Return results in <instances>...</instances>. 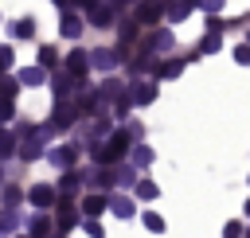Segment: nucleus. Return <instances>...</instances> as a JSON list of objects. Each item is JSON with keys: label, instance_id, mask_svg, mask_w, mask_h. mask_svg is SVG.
<instances>
[{"label": "nucleus", "instance_id": "nucleus-31", "mask_svg": "<svg viewBox=\"0 0 250 238\" xmlns=\"http://www.w3.org/2000/svg\"><path fill=\"white\" fill-rule=\"evenodd\" d=\"M234 62H238V66H250V43H242V47L234 51Z\"/></svg>", "mask_w": 250, "mask_h": 238}, {"label": "nucleus", "instance_id": "nucleus-18", "mask_svg": "<svg viewBox=\"0 0 250 238\" xmlns=\"http://www.w3.org/2000/svg\"><path fill=\"white\" fill-rule=\"evenodd\" d=\"M12 35H16V39H31V35H35V20H16V23H12Z\"/></svg>", "mask_w": 250, "mask_h": 238}, {"label": "nucleus", "instance_id": "nucleus-19", "mask_svg": "<svg viewBox=\"0 0 250 238\" xmlns=\"http://www.w3.org/2000/svg\"><path fill=\"white\" fill-rule=\"evenodd\" d=\"M105 207H109V199H102V195H90V199L82 203V211H86V215H94V218H98Z\"/></svg>", "mask_w": 250, "mask_h": 238}, {"label": "nucleus", "instance_id": "nucleus-24", "mask_svg": "<svg viewBox=\"0 0 250 238\" xmlns=\"http://www.w3.org/2000/svg\"><path fill=\"white\" fill-rule=\"evenodd\" d=\"M137 199H156V183L152 179H137Z\"/></svg>", "mask_w": 250, "mask_h": 238}, {"label": "nucleus", "instance_id": "nucleus-28", "mask_svg": "<svg viewBox=\"0 0 250 238\" xmlns=\"http://www.w3.org/2000/svg\"><path fill=\"white\" fill-rule=\"evenodd\" d=\"M141 218H145V226H148V230H156V234H160V230H164V218H160V215H156V211H145V215H141Z\"/></svg>", "mask_w": 250, "mask_h": 238}, {"label": "nucleus", "instance_id": "nucleus-38", "mask_svg": "<svg viewBox=\"0 0 250 238\" xmlns=\"http://www.w3.org/2000/svg\"><path fill=\"white\" fill-rule=\"evenodd\" d=\"M223 234H227V238H242V222H227Z\"/></svg>", "mask_w": 250, "mask_h": 238}, {"label": "nucleus", "instance_id": "nucleus-33", "mask_svg": "<svg viewBox=\"0 0 250 238\" xmlns=\"http://www.w3.org/2000/svg\"><path fill=\"white\" fill-rule=\"evenodd\" d=\"M86 234H90V238H105V230L98 226V218H86Z\"/></svg>", "mask_w": 250, "mask_h": 238}, {"label": "nucleus", "instance_id": "nucleus-12", "mask_svg": "<svg viewBox=\"0 0 250 238\" xmlns=\"http://www.w3.org/2000/svg\"><path fill=\"white\" fill-rule=\"evenodd\" d=\"M109 211L117 215V218H133L137 211H133V199L129 195H109Z\"/></svg>", "mask_w": 250, "mask_h": 238}, {"label": "nucleus", "instance_id": "nucleus-30", "mask_svg": "<svg viewBox=\"0 0 250 238\" xmlns=\"http://www.w3.org/2000/svg\"><path fill=\"white\" fill-rule=\"evenodd\" d=\"M55 62H59L55 47H43V51H39V66H55Z\"/></svg>", "mask_w": 250, "mask_h": 238}, {"label": "nucleus", "instance_id": "nucleus-37", "mask_svg": "<svg viewBox=\"0 0 250 238\" xmlns=\"http://www.w3.org/2000/svg\"><path fill=\"white\" fill-rule=\"evenodd\" d=\"M4 203H8V207L20 203V187H4Z\"/></svg>", "mask_w": 250, "mask_h": 238}, {"label": "nucleus", "instance_id": "nucleus-23", "mask_svg": "<svg viewBox=\"0 0 250 238\" xmlns=\"http://www.w3.org/2000/svg\"><path fill=\"white\" fill-rule=\"evenodd\" d=\"M148 160H152V148L137 144V148H133V168H148Z\"/></svg>", "mask_w": 250, "mask_h": 238}, {"label": "nucleus", "instance_id": "nucleus-17", "mask_svg": "<svg viewBox=\"0 0 250 238\" xmlns=\"http://www.w3.org/2000/svg\"><path fill=\"white\" fill-rule=\"evenodd\" d=\"M43 78H47L43 66H23V70H20V82H23V86H39Z\"/></svg>", "mask_w": 250, "mask_h": 238}, {"label": "nucleus", "instance_id": "nucleus-39", "mask_svg": "<svg viewBox=\"0 0 250 238\" xmlns=\"http://www.w3.org/2000/svg\"><path fill=\"white\" fill-rule=\"evenodd\" d=\"M199 8H203V12H211V16H215V12H219V8H223V0H199Z\"/></svg>", "mask_w": 250, "mask_h": 238}, {"label": "nucleus", "instance_id": "nucleus-13", "mask_svg": "<svg viewBox=\"0 0 250 238\" xmlns=\"http://www.w3.org/2000/svg\"><path fill=\"white\" fill-rule=\"evenodd\" d=\"M74 222H78V215H74V211L66 207V199H62V203H59V222H55V230H59V234H66Z\"/></svg>", "mask_w": 250, "mask_h": 238}, {"label": "nucleus", "instance_id": "nucleus-25", "mask_svg": "<svg viewBox=\"0 0 250 238\" xmlns=\"http://www.w3.org/2000/svg\"><path fill=\"white\" fill-rule=\"evenodd\" d=\"M148 66H152V62H148V55H137V59H133V62H129V74H133V78H137V74H145V70H148Z\"/></svg>", "mask_w": 250, "mask_h": 238}, {"label": "nucleus", "instance_id": "nucleus-26", "mask_svg": "<svg viewBox=\"0 0 250 238\" xmlns=\"http://www.w3.org/2000/svg\"><path fill=\"white\" fill-rule=\"evenodd\" d=\"M180 70H184V62H180V59H172V62H164V66H160L156 74H160V78H176Z\"/></svg>", "mask_w": 250, "mask_h": 238}, {"label": "nucleus", "instance_id": "nucleus-14", "mask_svg": "<svg viewBox=\"0 0 250 238\" xmlns=\"http://www.w3.org/2000/svg\"><path fill=\"white\" fill-rule=\"evenodd\" d=\"M191 8H199V0H168V20H184Z\"/></svg>", "mask_w": 250, "mask_h": 238}, {"label": "nucleus", "instance_id": "nucleus-42", "mask_svg": "<svg viewBox=\"0 0 250 238\" xmlns=\"http://www.w3.org/2000/svg\"><path fill=\"white\" fill-rule=\"evenodd\" d=\"M246 39H250V31H246Z\"/></svg>", "mask_w": 250, "mask_h": 238}, {"label": "nucleus", "instance_id": "nucleus-20", "mask_svg": "<svg viewBox=\"0 0 250 238\" xmlns=\"http://www.w3.org/2000/svg\"><path fill=\"white\" fill-rule=\"evenodd\" d=\"M137 27H141L137 20H129V23H121V55H125V47H129V43L137 39Z\"/></svg>", "mask_w": 250, "mask_h": 238}, {"label": "nucleus", "instance_id": "nucleus-35", "mask_svg": "<svg viewBox=\"0 0 250 238\" xmlns=\"http://www.w3.org/2000/svg\"><path fill=\"white\" fill-rule=\"evenodd\" d=\"M94 137H109V117H98V125H94Z\"/></svg>", "mask_w": 250, "mask_h": 238}, {"label": "nucleus", "instance_id": "nucleus-1", "mask_svg": "<svg viewBox=\"0 0 250 238\" xmlns=\"http://www.w3.org/2000/svg\"><path fill=\"white\" fill-rule=\"evenodd\" d=\"M51 137V125H43V129H27L23 133V144H20V156L23 160H35V156H43V140Z\"/></svg>", "mask_w": 250, "mask_h": 238}, {"label": "nucleus", "instance_id": "nucleus-32", "mask_svg": "<svg viewBox=\"0 0 250 238\" xmlns=\"http://www.w3.org/2000/svg\"><path fill=\"white\" fill-rule=\"evenodd\" d=\"M12 113H16L12 98H0V121H12Z\"/></svg>", "mask_w": 250, "mask_h": 238}, {"label": "nucleus", "instance_id": "nucleus-2", "mask_svg": "<svg viewBox=\"0 0 250 238\" xmlns=\"http://www.w3.org/2000/svg\"><path fill=\"white\" fill-rule=\"evenodd\" d=\"M160 16H168V4H164V0H141L133 20H137V23H156Z\"/></svg>", "mask_w": 250, "mask_h": 238}, {"label": "nucleus", "instance_id": "nucleus-21", "mask_svg": "<svg viewBox=\"0 0 250 238\" xmlns=\"http://www.w3.org/2000/svg\"><path fill=\"white\" fill-rule=\"evenodd\" d=\"M47 230H51V222H47V218H43V215H35V218H31V222H27V234H31V238H43V234H47Z\"/></svg>", "mask_w": 250, "mask_h": 238}, {"label": "nucleus", "instance_id": "nucleus-36", "mask_svg": "<svg viewBox=\"0 0 250 238\" xmlns=\"http://www.w3.org/2000/svg\"><path fill=\"white\" fill-rule=\"evenodd\" d=\"M0 98H16V82H12V78L0 82Z\"/></svg>", "mask_w": 250, "mask_h": 238}, {"label": "nucleus", "instance_id": "nucleus-8", "mask_svg": "<svg viewBox=\"0 0 250 238\" xmlns=\"http://www.w3.org/2000/svg\"><path fill=\"white\" fill-rule=\"evenodd\" d=\"M172 43H176V39H172V31H168V27H160V31H152V35H145V51H156V47H160V51H168Z\"/></svg>", "mask_w": 250, "mask_h": 238}, {"label": "nucleus", "instance_id": "nucleus-29", "mask_svg": "<svg viewBox=\"0 0 250 238\" xmlns=\"http://www.w3.org/2000/svg\"><path fill=\"white\" fill-rule=\"evenodd\" d=\"M16 211H0V234H8V230H16Z\"/></svg>", "mask_w": 250, "mask_h": 238}, {"label": "nucleus", "instance_id": "nucleus-27", "mask_svg": "<svg viewBox=\"0 0 250 238\" xmlns=\"http://www.w3.org/2000/svg\"><path fill=\"white\" fill-rule=\"evenodd\" d=\"M78 187H82V176H78V172H66V176H62V191L70 195V191H78Z\"/></svg>", "mask_w": 250, "mask_h": 238}, {"label": "nucleus", "instance_id": "nucleus-7", "mask_svg": "<svg viewBox=\"0 0 250 238\" xmlns=\"http://www.w3.org/2000/svg\"><path fill=\"white\" fill-rule=\"evenodd\" d=\"M98 98H102V101H113V105H117V101L125 98V86H121L117 78H105V82L98 86Z\"/></svg>", "mask_w": 250, "mask_h": 238}, {"label": "nucleus", "instance_id": "nucleus-6", "mask_svg": "<svg viewBox=\"0 0 250 238\" xmlns=\"http://www.w3.org/2000/svg\"><path fill=\"white\" fill-rule=\"evenodd\" d=\"M74 156H78V148H74V144H59V148H51V152H47V160H51L55 168H70V164H74Z\"/></svg>", "mask_w": 250, "mask_h": 238}, {"label": "nucleus", "instance_id": "nucleus-9", "mask_svg": "<svg viewBox=\"0 0 250 238\" xmlns=\"http://www.w3.org/2000/svg\"><path fill=\"white\" fill-rule=\"evenodd\" d=\"M117 55H121V51H109V47H102V51H94V55H90V62H94L98 70H113V66L121 62Z\"/></svg>", "mask_w": 250, "mask_h": 238}, {"label": "nucleus", "instance_id": "nucleus-22", "mask_svg": "<svg viewBox=\"0 0 250 238\" xmlns=\"http://www.w3.org/2000/svg\"><path fill=\"white\" fill-rule=\"evenodd\" d=\"M12 152H16V133L0 129V160H4V156H12Z\"/></svg>", "mask_w": 250, "mask_h": 238}, {"label": "nucleus", "instance_id": "nucleus-11", "mask_svg": "<svg viewBox=\"0 0 250 238\" xmlns=\"http://www.w3.org/2000/svg\"><path fill=\"white\" fill-rule=\"evenodd\" d=\"M27 199H31L35 207H51V203H55V187H47V183H35V187L27 191Z\"/></svg>", "mask_w": 250, "mask_h": 238}, {"label": "nucleus", "instance_id": "nucleus-4", "mask_svg": "<svg viewBox=\"0 0 250 238\" xmlns=\"http://www.w3.org/2000/svg\"><path fill=\"white\" fill-rule=\"evenodd\" d=\"M129 90H133V94H129V98H133V101H137V105H148V101H152V98H156V82H148V78H137V82H133V86H129Z\"/></svg>", "mask_w": 250, "mask_h": 238}, {"label": "nucleus", "instance_id": "nucleus-41", "mask_svg": "<svg viewBox=\"0 0 250 238\" xmlns=\"http://www.w3.org/2000/svg\"><path fill=\"white\" fill-rule=\"evenodd\" d=\"M246 215H250V203H246Z\"/></svg>", "mask_w": 250, "mask_h": 238}, {"label": "nucleus", "instance_id": "nucleus-34", "mask_svg": "<svg viewBox=\"0 0 250 238\" xmlns=\"http://www.w3.org/2000/svg\"><path fill=\"white\" fill-rule=\"evenodd\" d=\"M16 62V55H12V47H0V70H8Z\"/></svg>", "mask_w": 250, "mask_h": 238}, {"label": "nucleus", "instance_id": "nucleus-3", "mask_svg": "<svg viewBox=\"0 0 250 238\" xmlns=\"http://www.w3.org/2000/svg\"><path fill=\"white\" fill-rule=\"evenodd\" d=\"M90 66H94V62H90V55H86V51H70V55H66V74H70V78H78V82H82Z\"/></svg>", "mask_w": 250, "mask_h": 238}, {"label": "nucleus", "instance_id": "nucleus-43", "mask_svg": "<svg viewBox=\"0 0 250 238\" xmlns=\"http://www.w3.org/2000/svg\"><path fill=\"white\" fill-rule=\"evenodd\" d=\"M23 238H31V234H23Z\"/></svg>", "mask_w": 250, "mask_h": 238}, {"label": "nucleus", "instance_id": "nucleus-15", "mask_svg": "<svg viewBox=\"0 0 250 238\" xmlns=\"http://www.w3.org/2000/svg\"><path fill=\"white\" fill-rule=\"evenodd\" d=\"M86 20L102 27V23H109V20H113V12H109L105 4H90V8H86Z\"/></svg>", "mask_w": 250, "mask_h": 238}, {"label": "nucleus", "instance_id": "nucleus-16", "mask_svg": "<svg viewBox=\"0 0 250 238\" xmlns=\"http://www.w3.org/2000/svg\"><path fill=\"white\" fill-rule=\"evenodd\" d=\"M219 47H223V31H207L203 43H199V55H215Z\"/></svg>", "mask_w": 250, "mask_h": 238}, {"label": "nucleus", "instance_id": "nucleus-10", "mask_svg": "<svg viewBox=\"0 0 250 238\" xmlns=\"http://www.w3.org/2000/svg\"><path fill=\"white\" fill-rule=\"evenodd\" d=\"M59 31H62L66 39H78V35H82V20H78L74 12H62V20H59Z\"/></svg>", "mask_w": 250, "mask_h": 238}, {"label": "nucleus", "instance_id": "nucleus-5", "mask_svg": "<svg viewBox=\"0 0 250 238\" xmlns=\"http://www.w3.org/2000/svg\"><path fill=\"white\" fill-rule=\"evenodd\" d=\"M51 121H55L51 129H70V125L78 121V109H74L70 101H59V109H55V117H51Z\"/></svg>", "mask_w": 250, "mask_h": 238}, {"label": "nucleus", "instance_id": "nucleus-40", "mask_svg": "<svg viewBox=\"0 0 250 238\" xmlns=\"http://www.w3.org/2000/svg\"><path fill=\"white\" fill-rule=\"evenodd\" d=\"M0 179H4V164H0Z\"/></svg>", "mask_w": 250, "mask_h": 238}]
</instances>
